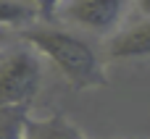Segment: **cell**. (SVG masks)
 Masks as SVG:
<instances>
[{
    "label": "cell",
    "instance_id": "1",
    "mask_svg": "<svg viewBox=\"0 0 150 139\" xmlns=\"http://www.w3.org/2000/svg\"><path fill=\"white\" fill-rule=\"evenodd\" d=\"M21 42L34 47L42 60H47L76 92L100 89L108 84L105 63L98 47L79 32L66 29L55 21H37L21 29Z\"/></svg>",
    "mask_w": 150,
    "mask_h": 139
},
{
    "label": "cell",
    "instance_id": "2",
    "mask_svg": "<svg viewBox=\"0 0 150 139\" xmlns=\"http://www.w3.org/2000/svg\"><path fill=\"white\" fill-rule=\"evenodd\" d=\"M45 79V60L26 42L0 47V108L26 110L37 100Z\"/></svg>",
    "mask_w": 150,
    "mask_h": 139
},
{
    "label": "cell",
    "instance_id": "3",
    "mask_svg": "<svg viewBox=\"0 0 150 139\" xmlns=\"http://www.w3.org/2000/svg\"><path fill=\"white\" fill-rule=\"evenodd\" d=\"M42 13L66 29H74L79 34L92 37H113L132 13V3L124 0H71L58 5H42Z\"/></svg>",
    "mask_w": 150,
    "mask_h": 139
},
{
    "label": "cell",
    "instance_id": "4",
    "mask_svg": "<svg viewBox=\"0 0 150 139\" xmlns=\"http://www.w3.org/2000/svg\"><path fill=\"white\" fill-rule=\"evenodd\" d=\"M129 16L132 18L105 42L108 60H150V3H132Z\"/></svg>",
    "mask_w": 150,
    "mask_h": 139
},
{
    "label": "cell",
    "instance_id": "5",
    "mask_svg": "<svg viewBox=\"0 0 150 139\" xmlns=\"http://www.w3.org/2000/svg\"><path fill=\"white\" fill-rule=\"evenodd\" d=\"M21 139H90L76 124H71L63 113H53L45 118L29 116L24 124V137Z\"/></svg>",
    "mask_w": 150,
    "mask_h": 139
},
{
    "label": "cell",
    "instance_id": "6",
    "mask_svg": "<svg viewBox=\"0 0 150 139\" xmlns=\"http://www.w3.org/2000/svg\"><path fill=\"white\" fill-rule=\"evenodd\" d=\"M42 18V5L0 0V29H26Z\"/></svg>",
    "mask_w": 150,
    "mask_h": 139
},
{
    "label": "cell",
    "instance_id": "7",
    "mask_svg": "<svg viewBox=\"0 0 150 139\" xmlns=\"http://www.w3.org/2000/svg\"><path fill=\"white\" fill-rule=\"evenodd\" d=\"M29 113L16 108H0V139H21Z\"/></svg>",
    "mask_w": 150,
    "mask_h": 139
},
{
    "label": "cell",
    "instance_id": "8",
    "mask_svg": "<svg viewBox=\"0 0 150 139\" xmlns=\"http://www.w3.org/2000/svg\"><path fill=\"white\" fill-rule=\"evenodd\" d=\"M5 39H8V32H5V29H0V47H3V42H5Z\"/></svg>",
    "mask_w": 150,
    "mask_h": 139
}]
</instances>
